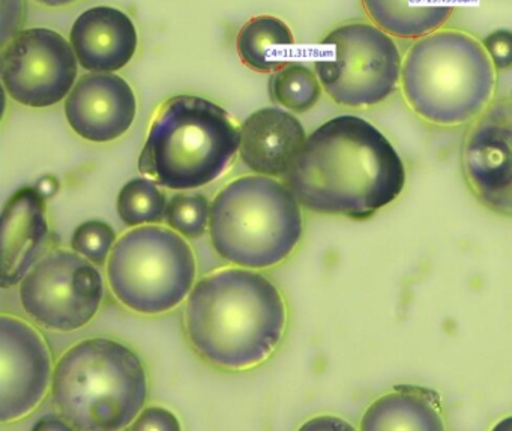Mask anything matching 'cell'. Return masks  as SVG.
Wrapping results in <instances>:
<instances>
[{
  "label": "cell",
  "mask_w": 512,
  "mask_h": 431,
  "mask_svg": "<svg viewBox=\"0 0 512 431\" xmlns=\"http://www.w3.org/2000/svg\"><path fill=\"white\" fill-rule=\"evenodd\" d=\"M286 184L308 211L367 220L403 193L406 167L379 128L343 115L307 137Z\"/></svg>",
  "instance_id": "obj_1"
},
{
  "label": "cell",
  "mask_w": 512,
  "mask_h": 431,
  "mask_svg": "<svg viewBox=\"0 0 512 431\" xmlns=\"http://www.w3.org/2000/svg\"><path fill=\"white\" fill-rule=\"evenodd\" d=\"M283 296L265 275L227 268L202 278L188 295L185 331L209 364L242 370L277 349L286 328Z\"/></svg>",
  "instance_id": "obj_2"
},
{
  "label": "cell",
  "mask_w": 512,
  "mask_h": 431,
  "mask_svg": "<svg viewBox=\"0 0 512 431\" xmlns=\"http://www.w3.org/2000/svg\"><path fill=\"white\" fill-rule=\"evenodd\" d=\"M52 395L76 430H122L145 406L148 377L130 347L109 338H89L59 359Z\"/></svg>",
  "instance_id": "obj_3"
},
{
  "label": "cell",
  "mask_w": 512,
  "mask_h": 431,
  "mask_svg": "<svg viewBox=\"0 0 512 431\" xmlns=\"http://www.w3.org/2000/svg\"><path fill=\"white\" fill-rule=\"evenodd\" d=\"M241 145L229 113L202 97L178 95L158 109L139 169L161 187L193 190L220 178Z\"/></svg>",
  "instance_id": "obj_4"
},
{
  "label": "cell",
  "mask_w": 512,
  "mask_h": 431,
  "mask_svg": "<svg viewBox=\"0 0 512 431\" xmlns=\"http://www.w3.org/2000/svg\"><path fill=\"white\" fill-rule=\"evenodd\" d=\"M403 92L416 115L437 125L475 118L494 91V65L475 38L436 31L419 38L403 62Z\"/></svg>",
  "instance_id": "obj_5"
},
{
  "label": "cell",
  "mask_w": 512,
  "mask_h": 431,
  "mask_svg": "<svg viewBox=\"0 0 512 431\" xmlns=\"http://www.w3.org/2000/svg\"><path fill=\"white\" fill-rule=\"evenodd\" d=\"M301 206L271 176H244L224 187L211 205L209 235L221 259L250 269L286 260L301 241Z\"/></svg>",
  "instance_id": "obj_6"
},
{
  "label": "cell",
  "mask_w": 512,
  "mask_h": 431,
  "mask_svg": "<svg viewBox=\"0 0 512 431\" xmlns=\"http://www.w3.org/2000/svg\"><path fill=\"white\" fill-rule=\"evenodd\" d=\"M107 275L112 292L125 307L161 314L190 295L196 259L179 233L158 226L137 227L116 242Z\"/></svg>",
  "instance_id": "obj_7"
},
{
  "label": "cell",
  "mask_w": 512,
  "mask_h": 431,
  "mask_svg": "<svg viewBox=\"0 0 512 431\" xmlns=\"http://www.w3.org/2000/svg\"><path fill=\"white\" fill-rule=\"evenodd\" d=\"M323 44L334 47V55L316 62V74L335 103L377 106L397 91L403 70L400 50L379 26L343 25L326 35Z\"/></svg>",
  "instance_id": "obj_8"
},
{
  "label": "cell",
  "mask_w": 512,
  "mask_h": 431,
  "mask_svg": "<svg viewBox=\"0 0 512 431\" xmlns=\"http://www.w3.org/2000/svg\"><path fill=\"white\" fill-rule=\"evenodd\" d=\"M103 298L104 281L95 263L67 250L44 256L20 284L28 316L52 331H77L88 325Z\"/></svg>",
  "instance_id": "obj_9"
},
{
  "label": "cell",
  "mask_w": 512,
  "mask_h": 431,
  "mask_svg": "<svg viewBox=\"0 0 512 431\" xmlns=\"http://www.w3.org/2000/svg\"><path fill=\"white\" fill-rule=\"evenodd\" d=\"M77 74L73 46L52 29H23L2 53L5 91L22 106H56L73 91Z\"/></svg>",
  "instance_id": "obj_10"
},
{
  "label": "cell",
  "mask_w": 512,
  "mask_h": 431,
  "mask_svg": "<svg viewBox=\"0 0 512 431\" xmlns=\"http://www.w3.org/2000/svg\"><path fill=\"white\" fill-rule=\"evenodd\" d=\"M52 379L46 341L22 319L0 317V421H17L43 400Z\"/></svg>",
  "instance_id": "obj_11"
},
{
  "label": "cell",
  "mask_w": 512,
  "mask_h": 431,
  "mask_svg": "<svg viewBox=\"0 0 512 431\" xmlns=\"http://www.w3.org/2000/svg\"><path fill=\"white\" fill-rule=\"evenodd\" d=\"M463 164L476 197L491 211L512 217V100L494 103L476 119Z\"/></svg>",
  "instance_id": "obj_12"
},
{
  "label": "cell",
  "mask_w": 512,
  "mask_h": 431,
  "mask_svg": "<svg viewBox=\"0 0 512 431\" xmlns=\"http://www.w3.org/2000/svg\"><path fill=\"white\" fill-rule=\"evenodd\" d=\"M137 113L127 80L112 73L85 74L65 100V116L82 139L109 143L124 136Z\"/></svg>",
  "instance_id": "obj_13"
},
{
  "label": "cell",
  "mask_w": 512,
  "mask_h": 431,
  "mask_svg": "<svg viewBox=\"0 0 512 431\" xmlns=\"http://www.w3.org/2000/svg\"><path fill=\"white\" fill-rule=\"evenodd\" d=\"M77 61L91 73H116L133 61L139 35L118 8L95 7L77 17L70 32Z\"/></svg>",
  "instance_id": "obj_14"
},
{
  "label": "cell",
  "mask_w": 512,
  "mask_h": 431,
  "mask_svg": "<svg viewBox=\"0 0 512 431\" xmlns=\"http://www.w3.org/2000/svg\"><path fill=\"white\" fill-rule=\"evenodd\" d=\"M49 236L46 203L37 188L11 196L2 211V287L16 286L34 268Z\"/></svg>",
  "instance_id": "obj_15"
},
{
  "label": "cell",
  "mask_w": 512,
  "mask_h": 431,
  "mask_svg": "<svg viewBox=\"0 0 512 431\" xmlns=\"http://www.w3.org/2000/svg\"><path fill=\"white\" fill-rule=\"evenodd\" d=\"M242 161L263 176H286L307 136L301 122L286 110L262 109L245 119L241 131Z\"/></svg>",
  "instance_id": "obj_16"
},
{
  "label": "cell",
  "mask_w": 512,
  "mask_h": 431,
  "mask_svg": "<svg viewBox=\"0 0 512 431\" xmlns=\"http://www.w3.org/2000/svg\"><path fill=\"white\" fill-rule=\"evenodd\" d=\"M364 431H442L439 395L419 386H395L394 391L377 398L362 416Z\"/></svg>",
  "instance_id": "obj_17"
},
{
  "label": "cell",
  "mask_w": 512,
  "mask_h": 431,
  "mask_svg": "<svg viewBox=\"0 0 512 431\" xmlns=\"http://www.w3.org/2000/svg\"><path fill=\"white\" fill-rule=\"evenodd\" d=\"M374 25L392 37L422 38L439 31L455 0H362Z\"/></svg>",
  "instance_id": "obj_18"
},
{
  "label": "cell",
  "mask_w": 512,
  "mask_h": 431,
  "mask_svg": "<svg viewBox=\"0 0 512 431\" xmlns=\"http://www.w3.org/2000/svg\"><path fill=\"white\" fill-rule=\"evenodd\" d=\"M293 43L292 31L283 20L260 16L242 26L236 49L248 68L257 73H271L287 65L283 49L293 46Z\"/></svg>",
  "instance_id": "obj_19"
},
{
  "label": "cell",
  "mask_w": 512,
  "mask_h": 431,
  "mask_svg": "<svg viewBox=\"0 0 512 431\" xmlns=\"http://www.w3.org/2000/svg\"><path fill=\"white\" fill-rule=\"evenodd\" d=\"M269 95L275 104L295 113H305L316 106L322 95L317 74L301 64H287L274 71L269 80Z\"/></svg>",
  "instance_id": "obj_20"
},
{
  "label": "cell",
  "mask_w": 512,
  "mask_h": 431,
  "mask_svg": "<svg viewBox=\"0 0 512 431\" xmlns=\"http://www.w3.org/2000/svg\"><path fill=\"white\" fill-rule=\"evenodd\" d=\"M167 199L155 182L131 179L118 196V214L127 226L160 223L166 217Z\"/></svg>",
  "instance_id": "obj_21"
},
{
  "label": "cell",
  "mask_w": 512,
  "mask_h": 431,
  "mask_svg": "<svg viewBox=\"0 0 512 431\" xmlns=\"http://www.w3.org/2000/svg\"><path fill=\"white\" fill-rule=\"evenodd\" d=\"M211 205L203 194H175L167 203L166 221L179 235L197 239L205 235Z\"/></svg>",
  "instance_id": "obj_22"
},
{
  "label": "cell",
  "mask_w": 512,
  "mask_h": 431,
  "mask_svg": "<svg viewBox=\"0 0 512 431\" xmlns=\"http://www.w3.org/2000/svg\"><path fill=\"white\" fill-rule=\"evenodd\" d=\"M116 244V233L112 226L104 221L91 220L80 224L74 230L71 247L80 256L91 260L95 265L106 263Z\"/></svg>",
  "instance_id": "obj_23"
},
{
  "label": "cell",
  "mask_w": 512,
  "mask_h": 431,
  "mask_svg": "<svg viewBox=\"0 0 512 431\" xmlns=\"http://www.w3.org/2000/svg\"><path fill=\"white\" fill-rule=\"evenodd\" d=\"M482 46L487 50L491 62L497 70H506L512 67V32L508 29H499L491 32L484 38Z\"/></svg>",
  "instance_id": "obj_24"
},
{
  "label": "cell",
  "mask_w": 512,
  "mask_h": 431,
  "mask_svg": "<svg viewBox=\"0 0 512 431\" xmlns=\"http://www.w3.org/2000/svg\"><path fill=\"white\" fill-rule=\"evenodd\" d=\"M130 430L178 431L181 430V425H179L176 416L169 410L163 409V407H148V409L142 410L139 416L134 419Z\"/></svg>",
  "instance_id": "obj_25"
},
{
  "label": "cell",
  "mask_w": 512,
  "mask_h": 431,
  "mask_svg": "<svg viewBox=\"0 0 512 431\" xmlns=\"http://www.w3.org/2000/svg\"><path fill=\"white\" fill-rule=\"evenodd\" d=\"M37 4L44 5V7L58 8L67 7V5L74 4L77 0H35Z\"/></svg>",
  "instance_id": "obj_26"
}]
</instances>
